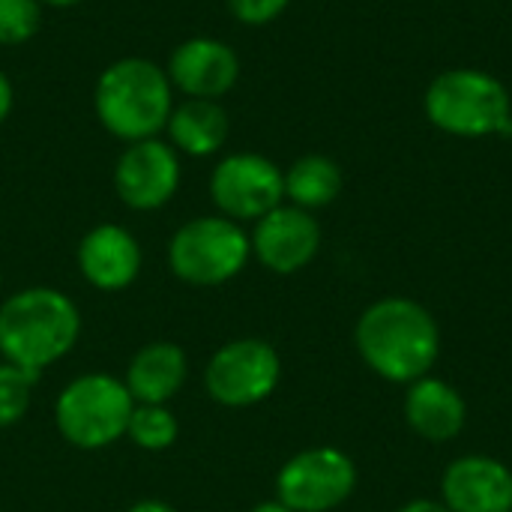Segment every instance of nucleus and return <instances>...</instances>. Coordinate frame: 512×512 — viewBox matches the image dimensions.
Masks as SVG:
<instances>
[{"label": "nucleus", "instance_id": "nucleus-1", "mask_svg": "<svg viewBox=\"0 0 512 512\" xmlns=\"http://www.w3.org/2000/svg\"><path fill=\"white\" fill-rule=\"evenodd\" d=\"M354 345L378 378L408 387L435 369L441 357V327L417 300L381 297L357 318Z\"/></svg>", "mask_w": 512, "mask_h": 512}, {"label": "nucleus", "instance_id": "nucleus-2", "mask_svg": "<svg viewBox=\"0 0 512 512\" xmlns=\"http://www.w3.org/2000/svg\"><path fill=\"white\" fill-rule=\"evenodd\" d=\"M78 336L81 312L57 288H21L0 303V360L39 378L48 366L72 354Z\"/></svg>", "mask_w": 512, "mask_h": 512}, {"label": "nucleus", "instance_id": "nucleus-3", "mask_svg": "<svg viewBox=\"0 0 512 512\" xmlns=\"http://www.w3.org/2000/svg\"><path fill=\"white\" fill-rule=\"evenodd\" d=\"M99 123L120 141L159 138L174 111V87L162 66L144 57L114 60L93 93Z\"/></svg>", "mask_w": 512, "mask_h": 512}, {"label": "nucleus", "instance_id": "nucleus-4", "mask_svg": "<svg viewBox=\"0 0 512 512\" xmlns=\"http://www.w3.org/2000/svg\"><path fill=\"white\" fill-rule=\"evenodd\" d=\"M135 399L123 378L108 372H87L72 378L54 402V426L60 438L84 453L108 450L126 438Z\"/></svg>", "mask_w": 512, "mask_h": 512}, {"label": "nucleus", "instance_id": "nucleus-5", "mask_svg": "<svg viewBox=\"0 0 512 512\" xmlns=\"http://www.w3.org/2000/svg\"><path fill=\"white\" fill-rule=\"evenodd\" d=\"M429 120L462 138L512 135V105L507 87L480 69H450L426 90Z\"/></svg>", "mask_w": 512, "mask_h": 512}, {"label": "nucleus", "instance_id": "nucleus-6", "mask_svg": "<svg viewBox=\"0 0 512 512\" xmlns=\"http://www.w3.org/2000/svg\"><path fill=\"white\" fill-rule=\"evenodd\" d=\"M252 258L249 234L240 222L216 213L183 222L168 243L171 273L195 288H219L237 279Z\"/></svg>", "mask_w": 512, "mask_h": 512}, {"label": "nucleus", "instance_id": "nucleus-7", "mask_svg": "<svg viewBox=\"0 0 512 512\" xmlns=\"http://www.w3.org/2000/svg\"><path fill=\"white\" fill-rule=\"evenodd\" d=\"M201 381L216 405L255 408L276 393L282 381V357L267 339H231L210 354Z\"/></svg>", "mask_w": 512, "mask_h": 512}, {"label": "nucleus", "instance_id": "nucleus-8", "mask_svg": "<svg viewBox=\"0 0 512 512\" xmlns=\"http://www.w3.org/2000/svg\"><path fill=\"white\" fill-rule=\"evenodd\" d=\"M357 489V465L339 447H309L276 474V501L291 512H330Z\"/></svg>", "mask_w": 512, "mask_h": 512}, {"label": "nucleus", "instance_id": "nucleus-9", "mask_svg": "<svg viewBox=\"0 0 512 512\" xmlns=\"http://www.w3.org/2000/svg\"><path fill=\"white\" fill-rule=\"evenodd\" d=\"M216 210L234 222H258L285 204V174L261 153H231L210 174Z\"/></svg>", "mask_w": 512, "mask_h": 512}, {"label": "nucleus", "instance_id": "nucleus-10", "mask_svg": "<svg viewBox=\"0 0 512 512\" xmlns=\"http://www.w3.org/2000/svg\"><path fill=\"white\" fill-rule=\"evenodd\" d=\"M180 186V159L168 141H132L114 165L117 198L138 213L165 207Z\"/></svg>", "mask_w": 512, "mask_h": 512}, {"label": "nucleus", "instance_id": "nucleus-11", "mask_svg": "<svg viewBox=\"0 0 512 512\" xmlns=\"http://www.w3.org/2000/svg\"><path fill=\"white\" fill-rule=\"evenodd\" d=\"M252 258L276 276H291L309 267L321 249V225L309 210L279 204L261 216L249 234Z\"/></svg>", "mask_w": 512, "mask_h": 512}, {"label": "nucleus", "instance_id": "nucleus-12", "mask_svg": "<svg viewBox=\"0 0 512 512\" xmlns=\"http://www.w3.org/2000/svg\"><path fill=\"white\" fill-rule=\"evenodd\" d=\"M441 501L450 512H512V471L492 456H459L441 477Z\"/></svg>", "mask_w": 512, "mask_h": 512}, {"label": "nucleus", "instance_id": "nucleus-13", "mask_svg": "<svg viewBox=\"0 0 512 512\" xmlns=\"http://www.w3.org/2000/svg\"><path fill=\"white\" fill-rule=\"evenodd\" d=\"M171 87L186 93L189 99H213L225 96L240 78V60L231 45L210 36L186 39L174 48L168 63Z\"/></svg>", "mask_w": 512, "mask_h": 512}, {"label": "nucleus", "instance_id": "nucleus-14", "mask_svg": "<svg viewBox=\"0 0 512 512\" xmlns=\"http://www.w3.org/2000/svg\"><path fill=\"white\" fill-rule=\"evenodd\" d=\"M144 267L141 243L132 231L114 222L90 228L78 243V270L84 282L96 291H123L129 288Z\"/></svg>", "mask_w": 512, "mask_h": 512}, {"label": "nucleus", "instance_id": "nucleus-15", "mask_svg": "<svg viewBox=\"0 0 512 512\" xmlns=\"http://www.w3.org/2000/svg\"><path fill=\"white\" fill-rule=\"evenodd\" d=\"M405 420L417 438H423L429 444H447L465 432L468 402L453 384L426 375V378L408 384Z\"/></svg>", "mask_w": 512, "mask_h": 512}, {"label": "nucleus", "instance_id": "nucleus-16", "mask_svg": "<svg viewBox=\"0 0 512 512\" xmlns=\"http://www.w3.org/2000/svg\"><path fill=\"white\" fill-rule=\"evenodd\" d=\"M189 381V357L177 342H150L138 348L123 372L135 405H171Z\"/></svg>", "mask_w": 512, "mask_h": 512}, {"label": "nucleus", "instance_id": "nucleus-17", "mask_svg": "<svg viewBox=\"0 0 512 512\" xmlns=\"http://www.w3.org/2000/svg\"><path fill=\"white\" fill-rule=\"evenodd\" d=\"M165 129L174 150L189 156H213L228 138V114L213 99H186L171 111Z\"/></svg>", "mask_w": 512, "mask_h": 512}, {"label": "nucleus", "instance_id": "nucleus-18", "mask_svg": "<svg viewBox=\"0 0 512 512\" xmlns=\"http://www.w3.org/2000/svg\"><path fill=\"white\" fill-rule=\"evenodd\" d=\"M342 192V171L330 156L309 153L300 156L285 171V198L300 210H321L333 204Z\"/></svg>", "mask_w": 512, "mask_h": 512}, {"label": "nucleus", "instance_id": "nucleus-19", "mask_svg": "<svg viewBox=\"0 0 512 512\" xmlns=\"http://www.w3.org/2000/svg\"><path fill=\"white\" fill-rule=\"evenodd\" d=\"M126 438L144 453H165L180 438L177 414L168 405H135L126 426Z\"/></svg>", "mask_w": 512, "mask_h": 512}, {"label": "nucleus", "instance_id": "nucleus-20", "mask_svg": "<svg viewBox=\"0 0 512 512\" xmlns=\"http://www.w3.org/2000/svg\"><path fill=\"white\" fill-rule=\"evenodd\" d=\"M36 384L39 375L0 360V429H12L27 417Z\"/></svg>", "mask_w": 512, "mask_h": 512}, {"label": "nucleus", "instance_id": "nucleus-21", "mask_svg": "<svg viewBox=\"0 0 512 512\" xmlns=\"http://www.w3.org/2000/svg\"><path fill=\"white\" fill-rule=\"evenodd\" d=\"M42 24L39 0H0V45H21Z\"/></svg>", "mask_w": 512, "mask_h": 512}, {"label": "nucleus", "instance_id": "nucleus-22", "mask_svg": "<svg viewBox=\"0 0 512 512\" xmlns=\"http://www.w3.org/2000/svg\"><path fill=\"white\" fill-rule=\"evenodd\" d=\"M288 3L291 0H228V9L237 21H243L249 27H261V24L276 21Z\"/></svg>", "mask_w": 512, "mask_h": 512}, {"label": "nucleus", "instance_id": "nucleus-23", "mask_svg": "<svg viewBox=\"0 0 512 512\" xmlns=\"http://www.w3.org/2000/svg\"><path fill=\"white\" fill-rule=\"evenodd\" d=\"M396 512H450V510L444 507V501H435V498H417V501L402 504Z\"/></svg>", "mask_w": 512, "mask_h": 512}, {"label": "nucleus", "instance_id": "nucleus-24", "mask_svg": "<svg viewBox=\"0 0 512 512\" xmlns=\"http://www.w3.org/2000/svg\"><path fill=\"white\" fill-rule=\"evenodd\" d=\"M126 512H180L177 507H171L168 501H159V498H144V501H135Z\"/></svg>", "mask_w": 512, "mask_h": 512}, {"label": "nucleus", "instance_id": "nucleus-25", "mask_svg": "<svg viewBox=\"0 0 512 512\" xmlns=\"http://www.w3.org/2000/svg\"><path fill=\"white\" fill-rule=\"evenodd\" d=\"M12 102H15V96H12V84H9V78L0 72V123L9 117V111H12Z\"/></svg>", "mask_w": 512, "mask_h": 512}, {"label": "nucleus", "instance_id": "nucleus-26", "mask_svg": "<svg viewBox=\"0 0 512 512\" xmlns=\"http://www.w3.org/2000/svg\"><path fill=\"white\" fill-rule=\"evenodd\" d=\"M249 512H291V510H288L282 501H276V498H273V501H261V504H255Z\"/></svg>", "mask_w": 512, "mask_h": 512}, {"label": "nucleus", "instance_id": "nucleus-27", "mask_svg": "<svg viewBox=\"0 0 512 512\" xmlns=\"http://www.w3.org/2000/svg\"><path fill=\"white\" fill-rule=\"evenodd\" d=\"M42 6H57V9H63V6H75V3H81V0H39Z\"/></svg>", "mask_w": 512, "mask_h": 512}, {"label": "nucleus", "instance_id": "nucleus-28", "mask_svg": "<svg viewBox=\"0 0 512 512\" xmlns=\"http://www.w3.org/2000/svg\"><path fill=\"white\" fill-rule=\"evenodd\" d=\"M0 285H3V273H0Z\"/></svg>", "mask_w": 512, "mask_h": 512}]
</instances>
